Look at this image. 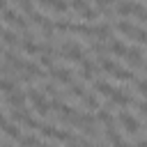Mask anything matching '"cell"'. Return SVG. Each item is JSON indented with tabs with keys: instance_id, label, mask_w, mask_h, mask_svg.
I'll list each match as a JSON object with an SVG mask.
<instances>
[{
	"instance_id": "6da1fadb",
	"label": "cell",
	"mask_w": 147,
	"mask_h": 147,
	"mask_svg": "<svg viewBox=\"0 0 147 147\" xmlns=\"http://www.w3.org/2000/svg\"><path fill=\"white\" fill-rule=\"evenodd\" d=\"M117 14L119 16H136L138 23L145 21V9L140 2H131V0H119L117 2Z\"/></svg>"
},
{
	"instance_id": "7a4b0ae2",
	"label": "cell",
	"mask_w": 147,
	"mask_h": 147,
	"mask_svg": "<svg viewBox=\"0 0 147 147\" xmlns=\"http://www.w3.org/2000/svg\"><path fill=\"white\" fill-rule=\"evenodd\" d=\"M25 99H30V101H32V106H34V110H37V115H39V117H46V115L51 113V103L46 101V96H44L41 92H37V90H32V87H30Z\"/></svg>"
},
{
	"instance_id": "3957f363",
	"label": "cell",
	"mask_w": 147,
	"mask_h": 147,
	"mask_svg": "<svg viewBox=\"0 0 147 147\" xmlns=\"http://www.w3.org/2000/svg\"><path fill=\"white\" fill-rule=\"evenodd\" d=\"M117 30H119L122 34H126L129 39H136L138 44H145V30H142L140 25H133V23H129V21H119V23H117Z\"/></svg>"
},
{
	"instance_id": "277c9868",
	"label": "cell",
	"mask_w": 147,
	"mask_h": 147,
	"mask_svg": "<svg viewBox=\"0 0 147 147\" xmlns=\"http://www.w3.org/2000/svg\"><path fill=\"white\" fill-rule=\"evenodd\" d=\"M62 57L69 60V62H80L83 60V48L74 41H64L62 44Z\"/></svg>"
},
{
	"instance_id": "5b68a950",
	"label": "cell",
	"mask_w": 147,
	"mask_h": 147,
	"mask_svg": "<svg viewBox=\"0 0 147 147\" xmlns=\"http://www.w3.org/2000/svg\"><path fill=\"white\" fill-rule=\"evenodd\" d=\"M2 21H5L7 25H11V28H18V30H28V23H25V21H23V16H21V14H16V11L2 9Z\"/></svg>"
},
{
	"instance_id": "8992f818",
	"label": "cell",
	"mask_w": 147,
	"mask_h": 147,
	"mask_svg": "<svg viewBox=\"0 0 147 147\" xmlns=\"http://www.w3.org/2000/svg\"><path fill=\"white\" fill-rule=\"evenodd\" d=\"M119 124L124 126V131H126V133H138V131H140V122H138L133 115H129L126 110H124V113H119Z\"/></svg>"
},
{
	"instance_id": "52a82bcc",
	"label": "cell",
	"mask_w": 147,
	"mask_h": 147,
	"mask_svg": "<svg viewBox=\"0 0 147 147\" xmlns=\"http://www.w3.org/2000/svg\"><path fill=\"white\" fill-rule=\"evenodd\" d=\"M51 74H53V78H55L57 83H62V85H69V83L74 80V76H71L74 71H71L69 67H53Z\"/></svg>"
},
{
	"instance_id": "ba28073f",
	"label": "cell",
	"mask_w": 147,
	"mask_h": 147,
	"mask_svg": "<svg viewBox=\"0 0 147 147\" xmlns=\"http://www.w3.org/2000/svg\"><path fill=\"white\" fill-rule=\"evenodd\" d=\"M110 101H113L115 106H131V103H133L131 94H129V92H124V90H113Z\"/></svg>"
},
{
	"instance_id": "9c48e42d",
	"label": "cell",
	"mask_w": 147,
	"mask_h": 147,
	"mask_svg": "<svg viewBox=\"0 0 147 147\" xmlns=\"http://www.w3.org/2000/svg\"><path fill=\"white\" fill-rule=\"evenodd\" d=\"M21 46H23V51H25L28 55H37V53L41 51V46H39V44H34V41L30 39V34H25V37H23Z\"/></svg>"
},
{
	"instance_id": "30bf717a",
	"label": "cell",
	"mask_w": 147,
	"mask_h": 147,
	"mask_svg": "<svg viewBox=\"0 0 147 147\" xmlns=\"http://www.w3.org/2000/svg\"><path fill=\"white\" fill-rule=\"evenodd\" d=\"M7 101H9V106H14V108H23V103H25V94H23V92L11 90V92H9V96H7Z\"/></svg>"
},
{
	"instance_id": "8fae6325",
	"label": "cell",
	"mask_w": 147,
	"mask_h": 147,
	"mask_svg": "<svg viewBox=\"0 0 147 147\" xmlns=\"http://www.w3.org/2000/svg\"><path fill=\"white\" fill-rule=\"evenodd\" d=\"M80 67H83V78H85V80H90V78L94 76V71H99V67H96V64H92V62H90V60H85V57L80 60Z\"/></svg>"
},
{
	"instance_id": "7c38bea8",
	"label": "cell",
	"mask_w": 147,
	"mask_h": 147,
	"mask_svg": "<svg viewBox=\"0 0 147 147\" xmlns=\"http://www.w3.org/2000/svg\"><path fill=\"white\" fill-rule=\"evenodd\" d=\"M108 53H113V55H117V57H124V55H126V46H124L119 39H115V41L108 46Z\"/></svg>"
},
{
	"instance_id": "4fadbf2b",
	"label": "cell",
	"mask_w": 147,
	"mask_h": 147,
	"mask_svg": "<svg viewBox=\"0 0 147 147\" xmlns=\"http://www.w3.org/2000/svg\"><path fill=\"white\" fill-rule=\"evenodd\" d=\"M117 67H119V64H117L115 60H110V57H101V60H99V69H103L106 74H113Z\"/></svg>"
},
{
	"instance_id": "5bb4252c",
	"label": "cell",
	"mask_w": 147,
	"mask_h": 147,
	"mask_svg": "<svg viewBox=\"0 0 147 147\" xmlns=\"http://www.w3.org/2000/svg\"><path fill=\"white\" fill-rule=\"evenodd\" d=\"M110 76H113V78H117V80H133L131 69H122V67H117V69H115Z\"/></svg>"
},
{
	"instance_id": "9a60e30c",
	"label": "cell",
	"mask_w": 147,
	"mask_h": 147,
	"mask_svg": "<svg viewBox=\"0 0 147 147\" xmlns=\"http://www.w3.org/2000/svg\"><path fill=\"white\" fill-rule=\"evenodd\" d=\"M0 34H2V39H5L7 46H16V44H18V34H16V32H11V30H0Z\"/></svg>"
},
{
	"instance_id": "2e32d148",
	"label": "cell",
	"mask_w": 147,
	"mask_h": 147,
	"mask_svg": "<svg viewBox=\"0 0 147 147\" xmlns=\"http://www.w3.org/2000/svg\"><path fill=\"white\" fill-rule=\"evenodd\" d=\"M94 87H96V92H99V94H103V96H110V94H113V90H115L113 85H108V83H103V80H96V83H94Z\"/></svg>"
},
{
	"instance_id": "e0dca14e",
	"label": "cell",
	"mask_w": 147,
	"mask_h": 147,
	"mask_svg": "<svg viewBox=\"0 0 147 147\" xmlns=\"http://www.w3.org/2000/svg\"><path fill=\"white\" fill-rule=\"evenodd\" d=\"M92 32H94V37H99V39H108V37H110V28H108V25L92 28Z\"/></svg>"
},
{
	"instance_id": "ac0fdd59",
	"label": "cell",
	"mask_w": 147,
	"mask_h": 147,
	"mask_svg": "<svg viewBox=\"0 0 147 147\" xmlns=\"http://www.w3.org/2000/svg\"><path fill=\"white\" fill-rule=\"evenodd\" d=\"M2 129H5V133H7L9 138H14V140H18V138H21V131H18V126H16V124H5Z\"/></svg>"
},
{
	"instance_id": "d6986e66",
	"label": "cell",
	"mask_w": 147,
	"mask_h": 147,
	"mask_svg": "<svg viewBox=\"0 0 147 147\" xmlns=\"http://www.w3.org/2000/svg\"><path fill=\"white\" fill-rule=\"evenodd\" d=\"M69 94H71V96H76V99H80V96L85 94V90H83V85H78V83H76V85H74V83H69Z\"/></svg>"
},
{
	"instance_id": "ffe728a7",
	"label": "cell",
	"mask_w": 147,
	"mask_h": 147,
	"mask_svg": "<svg viewBox=\"0 0 147 147\" xmlns=\"http://www.w3.org/2000/svg\"><path fill=\"white\" fill-rule=\"evenodd\" d=\"M80 99H83V103H85L87 108H99V99H96V96H92V94H83Z\"/></svg>"
},
{
	"instance_id": "44dd1931",
	"label": "cell",
	"mask_w": 147,
	"mask_h": 147,
	"mask_svg": "<svg viewBox=\"0 0 147 147\" xmlns=\"http://www.w3.org/2000/svg\"><path fill=\"white\" fill-rule=\"evenodd\" d=\"M71 7H74L78 14H83V11H87V9H90L87 0H71Z\"/></svg>"
},
{
	"instance_id": "7402d4cb",
	"label": "cell",
	"mask_w": 147,
	"mask_h": 147,
	"mask_svg": "<svg viewBox=\"0 0 147 147\" xmlns=\"http://www.w3.org/2000/svg\"><path fill=\"white\" fill-rule=\"evenodd\" d=\"M11 90H16V85H14V80H7V78H0V92H5V94H9Z\"/></svg>"
},
{
	"instance_id": "603a6c76",
	"label": "cell",
	"mask_w": 147,
	"mask_h": 147,
	"mask_svg": "<svg viewBox=\"0 0 147 147\" xmlns=\"http://www.w3.org/2000/svg\"><path fill=\"white\" fill-rule=\"evenodd\" d=\"M99 122H103L108 129H113V117L108 115V110H99Z\"/></svg>"
},
{
	"instance_id": "cb8c5ba5",
	"label": "cell",
	"mask_w": 147,
	"mask_h": 147,
	"mask_svg": "<svg viewBox=\"0 0 147 147\" xmlns=\"http://www.w3.org/2000/svg\"><path fill=\"white\" fill-rule=\"evenodd\" d=\"M18 7H21L25 14H32V11H34V7H32V0H18Z\"/></svg>"
},
{
	"instance_id": "d4e9b609",
	"label": "cell",
	"mask_w": 147,
	"mask_h": 147,
	"mask_svg": "<svg viewBox=\"0 0 147 147\" xmlns=\"http://www.w3.org/2000/svg\"><path fill=\"white\" fill-rule=\"evenodd\" d=\"M18 142L21 145H34V142H39V138L37 136H25V138H18Z\"/></svg>"
},
{
	"instance_id": "484cf974",
	"label": "cell",
	"mask_w": 147,
	"mask_h": 147,
	"mask_svg": "<svg viewBox=\"0 0 147 147\" xmlns=\"http://www.w3.org/2000/svg\"><path fill=\"white\" fill-rule=\"evenodd\" d=\"M96 5H99L101 9H106V7H110V5H113V0H96Z\"/></svg>"
},
{
	"instance_id": "4316f807",
	"label": "cell",
	"mask_w": 147,
	"mask_h": 147,
	"mask_svg": "<svg viewBox=\"0 0 147 147\" xmlns=\"http://www.w3.org/2000/svg\"><path fill=\"white\" fill-rule=\"evenodd\" d=\"M5 124H7V119H5V115H2V113H0V129H2V126H5Z\"/></svg>"
},
{
	"instance_id": "83f0119b",
	"label": "cell",
	"mask_w": 147,
	"mask_h": 147,
	"mask_svg": "<svg viewBox=\"0 0 147 147\" xmlns=\"http://www.w3.org/2000/svg\"><path fill=\"white\" fill-rule=\"evenodd\" d=\"M39 2H41V5H48V7H53V2H55V0H39Z\"/></svg>"
},
{
	"instance_id": "f1b7e54d",
	"label": "cell",
	"mask_w": 147,
	"mask_h": 147,
	"mask_svg": "<svg viewBox=\"0 0 147 147\" xmlns=\"http://www.w3.org/2000/svg\"><path fill=\"white\" fill-rule=\"evenodd\" d=\"M2 9H7V0H0V11Z\"/></svg>"
},
{
	"instance_id": "f546056e",
	"label": "cell",
	"mask_w": 147,
	"mask_h": 147,
	"mask_svg": "<svg viewBox=\"0 0 147 147\" xmlns=\"http://www.w3.org/2000/svg\"><path fill=\"white\" fill-rule=\"evenodd\" d=\"M0 30H2V28H0Z\"/></svg>"
}]
</instances>
